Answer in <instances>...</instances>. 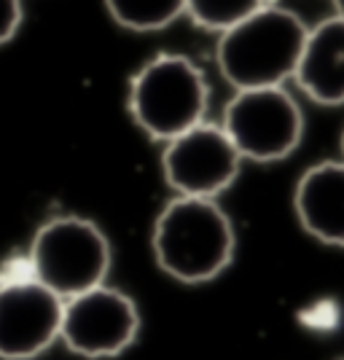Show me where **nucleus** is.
I'll use <instances>...</instances> for the list:
<instances>
[{
    "label": "nucleus",
    "mask_w": 344,
    "mask_h": 360,
    "mask_svg": "<svg viewBox=\"0 0 344 360\" xmlns=\"http://www.w3.org/2000/svg\"><path fill=\"white\" fill-rule=\"evenodd\" d=\"M234 248L231 218L215 199L175 196L159 210L151 229L156 266L183 285H202L224 274Z\"/></svg>",
    "instance_id": "f257e3e1"
},
{
    "label": "nucleus",
    "mask_w": 344,
    "mask_h": 360,
    "mask_svg": "<svg viewBox=\"0 0 344 360\" xmlns=\"http://www.w3.org/2000/svg\"><path fill=\"white\" fill-rule=\"evenodd\" d=\"M304 38L307 25L301 16L269 3L237 27L221 32L215 62L234 91L283 86L296 73Z\"/></svg>",
    "instance_id": "f03ea898"
},
{
    "label": "nucleus",
    "mask_w": 344,
    "mask_h": 360,
    "mask_svg": "<svg viewBox=\"0 0 344 360\" xmlns=\"http://www.w3.org/2000/svg\"><path fill=\"white\" fill-rule=\"evenodd\" d=\"M208 78L199 65L183 54H156L129 81L127 105L140 132L151 140L170 143L205 121Z\"/></svg>",
    "instance_id": "7ed1b4c3"
},
{
    "label": "nucleus",
    "mask_w": 344,
    "mask_h": 360,
    "mask_svg": "<svg viewBox=\"0 0 344 360\" xmlns=\"http://www.w3.org/2000/svg\"><path fill=\"white\" fill-rule=\"evenodd\" d=\"M30 274L62 301L105 285L110 242L84 215H57L38 226L30 242Z\"/></svg>",
    "instance_id": "20e7f679"
},
{
    "label": "nucleus",
    "mask_w": 344,
    "mask_h": 360,
    "mask_svg": "<svg viewBox=\"0 0 344 360\" xmlns=\"http://www.w3.org/2000/svg\"><path fill=\"white\" fill-rule=\"evenodd\" d=\"M224 132L240 150L242 162L272 165L299 148L304 116L285 86L240 89L224 108Z\"/></svg>",
    "instance_id": "39448f33"
},
{
    "label": "nucleus",
    "mask_w": 344,
    "mask_h": 360,
    "mask_svg": "<svg viewBox=\"0 0 344 360\" xmlns=\"http://www.w3.org/2000/svg\"><path fill=\"white\" fill-rule=\"evenodd\" d=\"M140 333L137 304L119 288L97 285L62 304L60 342L89 360L119 358Z\"/></svg>",
    "instance_id": "423d86ee"
},
{
    "label": "nucleus",
    "mask_w": 344,
    "mask_h": 360,
    "mask_svg": "<svg viewBox=\"0 0 344 360\" xmlns=\"http://www.w3.org/2000/svg\"><path fill=\"white\" fill-rule=\"evenodd\" d=\"M242 167L240 150L221 124H196L162 150V175L175 196L218 199L231 188Z\"/></svg>",
    "instance_id": "0eeeda50"
},
{
    "label": "nucleus",
    "mask_w": 344,
    "mask_h": 360,
    "mask_svg": "<svg viewBox=\"0 0 344 360\" xmlns=\"http://www.w3.org/2000/svg\"><path fill=\"white\" fill-rule=\"evenodd\" d=\"M62 304L32 274L0 280V360H32L60 342Z\"/></svg>",
    "instance_id": "6e6552de"
},
{
    "label": "nucleus",
    "mask_w": 344,
    "mask_h": 360,
    "mask_svg": "<svg viewBox=\"0 0 344 360\" xmlns=\"http://www.w3.org/2000/svg\"><path fill=\"white\" fill-rule=\"evenodd\" d=\"M293 210L312 240L344 248V162H317L307 167L293 188Z\"/></svg>",
    "instance_id": "1a4fd4ad"
},
{
    "label": "nucleus",
    "mask_w": 344,
    "mask_h": 360,
    "mask_svg": "<svg viewBox=\"0 0 344 360\" xmlns=\"http://www.w3.org/2000/svg\"><path fill=\"white\" fill-rule=\"evenodd\" d=\"M293 81L317 105H344V19L307 27Z\"/></svg>",
    "instance_id": "9d476101"
},
{
    "label": "nucleus",
    "mask_w": 344,
    "mask_h": 360,
    "mask_svg": "<svg viewBox=\"0 0 344 360\" xmlns=\"http://www.w3.org/2000/svg\"><path fill=\"white\" fill-rule=\"evenodd\" d=\"M108 16L132 32H156L186 14V0H105Z\"/></svg>",
    "instance_id": "9b49d317"
},
{
    "label": "nucleus",
    "mask_w": 344,
    "mask_h": 360,
    "mask_svg": "<svg viewBox=\"0 0 344 360\" xmlns=\"http://www.w3.org/2000/svg\"><path fill=\"white\" fill-rule=\"evenodd\" d=\"M264 6H269V0H186V16L196 27L221 35Z\"/></svg>",
    "instance_id": "f8f14e48"
},
{
    "label": "nucleus",
    "mask_w": 344,
    "mask_h": 360,
    "mask_svg": "<svg viewBox=\"0 0 344 360\" xmlns=\"http://www.w3.org/2000/svg\"><path fill=\"white\" fill-rule=\"evenodd\" d=\"M22 27V0H0V46L14 41Z\"/></svg>",
    "instance_id": "ddd939ff"
},
{
    "label": "nucleus",
    "mask_w": 344,
    "mask_h": 360,
    "mask_svg": "<svg viewBox=\"0 0 344 360\" xmlns=\"http://www.w3.org/2000/svg\"><path fill=\"white\" fill-rule=\"evenodd\" d=\"M331 3H333V16L344 19V0H331Z\"/></svg>",
    "instance_id": "4468645a"
},
{
    "label": "nucleus",
    "mask_w": 344,
    "mask_h": 360,
    "mask_svg": "<svg viewBox=\"0 0 344 360\" xmlns=\"http://www.w3.org/2000/svg\"><path fill=\"white\" fill-rule=\"evenodd\" d=\"M342 162H344V132H342Z\"/></svg>",
    "instance_id": "2eb2a0df"
}]
</instances>
